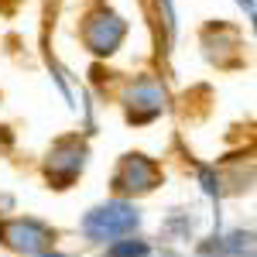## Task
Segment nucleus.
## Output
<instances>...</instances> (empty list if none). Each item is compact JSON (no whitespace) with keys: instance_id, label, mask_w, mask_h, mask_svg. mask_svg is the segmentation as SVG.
<instances>
[{"instance_id":"f257e3e1","label":"nucleus","mask_w":257,"mask_h":257,"mask_svg":"<svg viewBox=\"0 0 257 257\" xmlns=\"http://www.w3.org/2000/svg\"><path fill=\"white\" fill-rule=\"evenodd\" d=\"M134 226H138V216L127 206H103L96 213H89V219H86V233L96 240H113L120 233H131Z\"/></svg>"},{"instance_id":"7ed1b4c3","label":"nucleus","mask_w":257,"mask_h":257,"mask_svg":"<svg viewBox=\"0 0 257 257\" xmlns=\"http://www.w3.org/2000/svg\"><path fill=\"white\" fill-rule=\"evenodd\" d=\"M117 185L120 189H131V192H134V189H138V192L141 189H151V185H155V168L144 158H127L123 161V172L117 175Z\"/></svg>"},{"instance_id":"f03ea898","label":"nucleus","mask_w":257,"mask_h":257,"mask_svg":"<svg viewBox=\"0 0 257 257\" xmlns=\"http://www.w3.org/2000/svg\"><path fill=\"white\" fill-rule=\"evenodd\" d=\"M0 240H7L14 250L35 254V250H41V247H48L52 233H48L41 223H35V219H14V223L0 226Z\"/></svg>"}]
</instances>
